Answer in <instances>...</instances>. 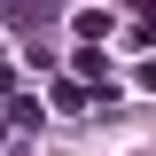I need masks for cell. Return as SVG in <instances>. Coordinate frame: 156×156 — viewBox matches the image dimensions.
Masks as SVG:
<instances>
[{
    "label": "cell",
    "mask_w": 156,
    "mask_h": 156,
    "mask_svg": "<svg viewBox=\"0 0 156 156\" xmlns=\"http://www.w3.org/2000/svg\"><path fill=\"white\" fill-rule=\"evenodd\" d=\"M55 109H94V86H86V78H55Z\"/></svg>",
    "instance_id": "6da1fadb"
},
{
    "label": "cell",
    "mask_w": 156,
    "mask_h": 156,
    "mask_svg": "<svg viewBox=\"0 0 156 156\" xmlns=\"http://www.w3.org/2000/svg\"><path fill=\"white\" fill-rule=\"evenodd\" d=\"M70 31L86 39V47H94V39H109V8H78V16H70Z\"/></svg>",
    "instance_id": "7a4b0ae2"
},
{
    "label": "cell",
    "mask_w": 156,
    "mask_h": 156,
    "mask_svg": "<svg viewBox=\"0 0 156 156\" xmlns=\"http://www.w3.org/2000/svg\"><path fill=\"white\" fill-rule=\"evenodd\" d=\"M70 70L86 78V86H94V78H101V86H109V55H101V47H78V55H70Z\"/></svg>",
    "instance_id": "3957f363"
},
{
    "label": "cell",
    "mask_w": 156,
    "mask_h": 156,
    "mask_svg": "<svg viewBox=\"0 0 156 156\" xmlns=\"http://www.w3.org/2000/svg\"><path fill=\"white\" fill-rule=\"evenodd\" d=\"M133 47H156V0L133 8Z\"/></svg>",
    "instance_id": "277c9868"
},
{
    "label": "cell",
    "mask_w": 156,
    "mask_h": 156,
    "mask_svg": "<svg viewBox=\"0 0 156 156\" xmlns=\"http://www.w3.org/2000/svg\"><path fill=\"white\" fill-rule=\"evenodd\" d=\"M133 86H140V94H156V55H148V62L133 70Z\"/></svg>",
    "instance_id": "5b68a950"
},
{
    "label": "cell",
    "mask_w": 156,
    "mask_h": 156,
    "mask_svg": "<svg viewBox=\"0 0 156 156\" xmlns=\"http://www.w3.org/2000/svg\"><path fill=\"white\" fill-rule=\"evenodd\" d=\"M8 86H16V70H8V62H0V94H8Z\"/></svg>",
    "instance_id": "8992f818"
},
{
    "label": "cell",
    "mask_w": 156,
    "mask_h": 156,
    "mask_svg": "<svg viewBox=\"0 0 156 156\" xmlns=\"http://www.w3.org/2000/svg\"><path fill=\"white\" fill-rule=\"evenodd\" d=\"M0 125H8V109H0Z\"/></svg>",
    "instance_id": "52a82bcc"
},
{
    "label": "cell",
    "mask_w": 156,
    "mask_h": 156,
    "mask_svg": "<svg viewBox=\"0 0 156 156\" xmlns=\"http://www.w3.org/2000/svg\"><path fill=\"white\" fill-rule=\"evenodd\" d=\"M78 8H86V0H78Z\"/></svg>",
    "instance_id": "ba28073f"
},
{
    "label": "cell",
    "mask_w": 156,
    "mask_h": 156,
    "mask_svg": "<svg viewBox=\"0 0 156 156\" xmlns=\"http://www.w3.org/2000/svg\"><path fill=\"white\" fill-rule=\"evenodd\" d=\"M0 8H8V0H0Z\"/></svg>",
    "instance_id": "9c48e42d"
}]
</instances>
